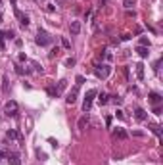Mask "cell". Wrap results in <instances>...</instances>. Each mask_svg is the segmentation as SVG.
I'll return each mask as SVG.
<instances>
[{
    "label": "cell",
    "instance_id": "obj_35",
    "mask_svg": "<svg viewBox=\"0 0 163 165\" xmlns=\"http://www.w3.org/2000/svg\"><path fill=\"white\" fill-rule=\"evenodd\" d=\"M0 23H2V14H0Z\"/></svg>",
    "mask_w": 163,
    "mask_h": 165
},
{
    "label": "cell",
    "instance_id": "obj_32",
    "mask_svg": "<svg viewBox=\"0 0 163 165\" xmlns=\"http://www.w3.org/2000/svg\"><path fill=\"white\" fill-rule=\"evenodd\" d=\"M50 144H52V146H54V148H58V140H54V138H50Z\"/></svg>",
    "mask_w": 163,
    "mask_h": 165
},
{
    "label": "cell",
    "instance_id": "obj_29",
    "mask_svg": "<svg viewBox=\"0 0 163 165\" xmlns=\"http://www.w3.org/2000/svg\"><path fill=\"white\" fill-rule=\"evenodd\" d=\"M154 113H156V115H161V108L156 106V108H154Z\"/></svg>",
    "mask_w": 163,
    "mask_h": 165
},
{
    "label": "cell",
    "instance_id": "obj_31",
    "mask_svg": "<svg viewBox=\"0 0 163 165\" xmlns=\"http://www.w3.org/2000/svg\"><path fill=\"white\" fill-rule=\"evenodd\" d=\"M106 127H111V117H109V115L106 117Z\"/></svg>",
    "mask_w": 163,
    "mask_h": 165
},
{
    "label": "cell",
    "instance_id": "obj_19",
    "mask_svg": "<svg viewBox=\"0 0 163 165\" xmlns=\"http://www.w3.org/2000/svg\"><path fill=\"white\" fill-rule=\"evenodd\" d=\"M134 4H136V0H123V6L127 8V10H130V8H132Z\"/></svg>",
    "mask_w": 163,
    "mask_h": 165
},
{
    "label": "cell",
    "instance_id": "obj_16",
    "mask_svg": "<svg viewBox=\"0 0 163 165\" xmlns=\"http://www.w3.org/2000/svg\"><path fill=\"white\" fill-rule=\"evenodd\" d=\"M136 77H138V81H142V79H144V65H142V63H136Z\"/></svg>",
    "mask_w": 163,
    "mask_h": 165
},
{
    "label": "cell",
    "instance_id": "obj_15",
    "mask_svg": "<svg viewBox=\"0 0 163 165\" xmlns=\"http://www.w3.org/2000/svg\"><path fill=\"white\" fill-rule=\"evenodd\" d=\"M88 125V113H84L83 117L79 119V123H77V127H79V131H84V127Z\"/></svg>",
    "mask_w": 163,
    "mask_h": 165
},
{
    "label": "cell",
    "instance_id": "obj_36",
    "mask_svg": "<svg viewBox=\"0 0 163 165\" xmlns=\"http://www.w3.org/2000/svg\"><path fill=\"white\" fill-rule=\"evenodd\" d=\"M35 2H44V0H35Z\"/></svg>",
    "mask_w": 163,
    "mask_h": 165
},
{
    "label": "cell",
    "instance_id": "obj_4",
    "mask_svg": "<svg viewBox=\"0 0 163 165\" xmlns=\"http://www.w3.org/2000/svg\"><path fill=\"white\" fill-rule=\"evenodd\" d=\"M17 110H19V106H17V102H14V100L6 102V106H4V113H6L8 117H15V115H17Z\"/></svg>",
    "mask_w": 163,
    "mask_h": 165
},
{
    "label": "cell",
    "instance_id": "obj_3",
    "mask_svg": "<svg viewBox=\"0 0 163 165\" xmlns=\"http://www.w3.org/2000/svg\"><path fill=\"white\" fill-rule=\"evenodd\" d=\"M96 94H98V92L94 90V88L87 92V96H84V102H83V111H84V113H88V111H90V108H92V100H94Z\"/></svg>",
    "mask_w": 163,
    "mask_h": 165
},
{
    "label": "cell",
    "instance_id": "obj_7",
    "mask_svg": "<svg viewBox=\"0 0 163 165\" xmlns=\"http://www.w3.org/2000/svg\"><path fill=\"white\" fill-rule=\"evenodd\" d=\"M134 117H136V121H146V119H148V113H146V110H142V108H136V110H134Z\"/></svg>",
    "mask_w": 163,
    "mask_h": 165
},
{
    "label": "cell",
    "instance_id": "obj_8",
    "mask_svg": "<svg viewBox=\"0 0 163 165\" xmlns=\"http://www.w3.org/2000/svg\"><path fill=\"white\" fill-rule=\"evenodd\" d=\"M148 100L154 104V106H159L163 98H161V94H157V92H150V94H148Z\"/></svg>",
    "mask_w": 163,
    "mask_h": 165
},
{
    "label": "cell",
    "instance_id": "obj_24",
    "mask_svg": "<svg viewBox=\"0 0 163 165\" xmlns=\"http://www.w3.org/2000/svg\"><path fill=\"white\" fill-rule=\"evenodd\" d=\"M31 65L35 67V71H36V73H42V67H40V65H39V63H36V62H31Z\"/></svg>",
    "mask_w": 163,
    "mask_h": 165
},
{
    "label": "cell",
    "instance_id": "obj_1",
    "mask_svg": "<svg viewBox=\"0 0 163 165\" xmlns=\"http://www.w3.org/2000/svg\"><path fill=\"white\" fill-rule=\"evenodd\" d=\"M94 73L98 79H108L109 73H111V65H108V63H98L94 67Z\"/></svg>",
    "mask_w": 163,
    "mask_h": 165
},
{
    "label": "cell",
    "instance_id": "obj_38",
    "mask_svg": "<svg viewBox=\"0 0 163 165\" xmlns=\"http://www.w3.org/2000/svg\"><path fill=\"white\" fill-rule=\"evenodd\" d=\"M56 2H63V0H56Z\"/></svg>",
    "mask_w": 163,
    "mask_h": 165
},
{
    "label": "cell",
    "instance_id": "obj_12",
    "mask_svg": "<svg viewBox=\"0 0 163 165\" xmlns=\"http://www.w3.org/2000/svg\"><path fill=\"white\" fill-rule=\"evenodd\" d=\"M113 136H115V138H119V140H125L127 138V131H125V129H121V127H117L115 131H113Z\"/></svg>",
    "mask_w": 163,
    "mask_h": 165
},
{
    "label": "cell",
    "instance_id": "obj_27",
    "mask_svg": "<svg viewBox=\"0 0 163 165\" xmlns=\"http://www.w3.org/2000/svg\"><path fill=\"white\" fill-rule=\"evenodd\" d=\"M75 81H77V86H81V84L84 83V77H83V75H77V79H75Z\"/></svg>",
    "mask_w": 163,
    "mask_h": 165
},
{
    "label": "cell",
    "instance_id": "obj_37",
    "mask_svg": "<svg viewBox=\"0 0 163 165\" xmlns=\"http://www.w3.org/2000/svg\"><path fill=\"white\" fill-rule=\"evenodd\" d=\"M0 8H2V0H0Z\"/></svg>",
    "mask_w": 163,
    "mask_h": 165
},
{
    "label": "cell",
    "instance_id": "obj_30",
    "mask_svg": "<svg viewBox=\"0 0 163 165\" xmlns=\"http://www.w3.org/2000/svg\"><path fill=\"white\" fill-rule=\"evenodd\" d=\"M62 44H63V48H69V46H71V44H69V41H67V39H63V41H62Z\"/></svg>",
    "mask_w": 163,
    "mask_h": 165
},
{
    "label": "cell",
    "instance_id": "obj_11",
    "mask_svg": "<svg viewBox=\"0 0 163 165\" xmlns=\"http://www.w3.org/2000/svg\"><path fill=\"white\" fill-rule=\"evenodd\" d=\"M65 86H67V81H65V79H62V81L58 83V86L54 88V96H60V94L65 90Z\"/></svg>",
    "mask_w": 163,
    "mask_h": 165
},
{
    "label": "cell",
    "instance_id": "obj_21",
    "mask_svg": "<svg viewBox=\"0 0 163 165\" xmlns=\"http://www.w3.org/2000/svg\"><path fill=\"white\" fill-rule=\"evenodd\" d=\"M15 71H17L19 75H29V69H23L21 65H15Z\"/></svg>",
    "mask_w": 163,
    "mask_h": 165
},
{
    "label": "cell",
    "instance_id": "obj_20",
    "mask_svg": "<svg viewBox=\"0 0 163 165\" xmlns=\"http://www.w3.org/2000/svg\"><path fill=\"white\" fill-rule=\"evenodd\" d=\"M140 44H138V46H148L150 48V41H148V37H140V41H138Z\"/></svg>",
    "mask_w": 163,
    "mask_h": 165
},
{
    "label": "cell",
    "instance_id": "obj_9",
    "mask_svg": "<svg viewBox=\"0 0 163 165\" xmlns=\"http://www.w3.org/2000/svg\"><path fill=\"white\" fill-rule=\"evenodd\" d=\"M6 138H10V140H21L23 136H21V132H17L15 129H10V131L6 132Z\"/></svg>",
    "mask_w": 163,
    "mask_h": 165
},
{
    "label": "cell",
    "instance_id": "obj_22",
    "mask_svg": "<svg viewBox=\"0 0 163 165\" xmlns=\"http://www.w3.org/2000/svg\"><path fill=\"white\" fill-rule=\"evenodd\" d=\"M75 63H77V60H75V58H67V60H65V65H67V67H73Z\"/></svg>",
    "mask_w": 163,
    "mask_h": 165
},
{
    "label": "cell",
    "instance_id": "obj_17",
    "mask_svg": "<svg viewBox=\"0 0 163 165\" xmlns=\"http://www.w3.org/2000/svg\"><path fill=\"white\" fill-rule=\"evenodd\" d=\"M109 102V96L106 94V92H102V94H98V104L100 106H106V104Z\"/></svg>",
    "mask_w": 163,
    "mask_h": 165
},
{
    "label": "cell",
    "instance_id": "obj_18",
    "mask_svg": "<svg viewBox=\"0 0 163 165\" xmlns=\"http://www.w3.org/2000/svg\"><path fill=\"white\" fill-rule=\"evenodd\" d=\"M136 52H138V56H140V58H148V56H150L148 46H138V48H136Z\"/></svg>",
    "mask_w": 163,
    "mask_h": 165
},
{
    "label": "cell",
    "instance_id": "obj_23",
    "mask_svg": "<svg viewBox=\"0 0 163 165\" xmlns=\"http://www.w3.org/2000/svg\"><path fill=\"white\" fill-rule=\"evenodd\" d=\"M113 98V104H115V106H121V104H123V98H121V96H111Z\"/></svg>",
    "mask_w": 163,
    "mask_h": 165
},
{
    "label": "cell",
    "instance_id": "obj_28",
    "mask_svg": "<svg viewBox=\"0 0 163 165\" xmlns=\"http://www.w3.org/2000/svg\"><path fill=\"white\" fill-rule=\"evenodd\" d=\"M58 48H52V52H50V58H54V56H58Z\"/></svg>",
    "mask_w": 163,
    "mask_h": 165
},
{
    "label": "cell",
    "instance_id": "obj_25",
    "mask_svg": "<svg viewBox=\"0 0 163 165\" xmlns=\"http://www.w3.org/2000/svg\"><path fill=\"white\" fill-rule=\"evenodd\" d=\"M115 117H117V119H125V111H123V110H117V111H115Z\"/></svg>",
    "mask_w": 163,
    "mask_h": 165
},
{
    "label": "cell",
    "instance_id": "obj_5",
    "mask_svg": "<svg viewBox=\"0 0 163 165\" xmlns=\"http://www.w3.org/2000/svg\"><path fill=\"white\" fill-rule=\"evenodd\" d=\"M77 96H79V86H77V84H75V86L71 88V92H69V94H67V98H65V102H67L69 106H73V104L77 102Z\"/></svg>",
    "mask_w": 163,
    "mask_h": 165
},
{
    "label": "cell",
    "instance_id": "obj_34",
    "mask_svg": "<svg viewBox=\"0 0 163 165\" xmlns=\"http://www.w3.org/2000/svg\"><path fill=\"white\" fill-rule=\"evenodd\" d=\"M4 42V33H0V44Z\"/></svg>",
    "mask_w": 163,
    "mask_h": 165
},
{
    "label": "cell",
    "instance_id": "obj_6",
    "mask_svg": "<svg viewBox=\"0 0 163 165\" xmlns=\"http://www.w3.org/2000/svg\"><path fill=\"white\" fill-rule=\"evenodd\" d=\"M15 15H17V19H19V23H21V25L23 27H27V25H29V15H27V14H23V12L21 10H17V8H15Z\"/></svg>",
    "mask_w": 163,
    "mask_h": 165
},
{
    "label": "cell",
    "instance_id": "obj_10",
    "mask_svg": "<svg viewBox=\"0 0 163 165\" xmlns=\"http://www.w3.org/2000/svg\"><path fill=\"white\" fill-rule=\"evenodd\" d=\"M8 163H10V165H21V158H19V154H8Z\"/></svg>",
    "mask_w": 163,
    "mask_h": 165
},
{
    "label": "cell",
    "instance_id": "obj_14",
    "mask_svg": "<svg viewBox=\"0 0 163 165\" xmlns=\"http://www.w3.org/2000/svg\"><path fill=\"white\" fill-rule=\"evenodd\" d=\"M69 31H71V35H79L81 33V21H71Z\"/></svg>",
    "mask_w": 163,
    "mask_h": 165
},
{
    "label": "cell",
    "instance_id": "obj_33",
    "mask_svg": "<svg viewBox=\"0 0 163 165\" xmlns=\"http://www.w3.org/2000/svg\"><path fill=\"white\" fill-rule=\"evenodd\" d=\"M2 158H8V154H6V152H2V150H0V159H2Z\"/></svg>",
    "mask_w": 163,
    "mask_h": 165
},
{
    "label": "cell",
    "instance_id": "obj_26",
    "mask_svg": "<svg viewBox=\"0 0 163 165\" xmlns=\"http://www.w3.org/2000/svg\"><path fill=\"white\" fill-rule=\"evenodd\" d=\"M4 37H6V39H10V41H12V39L15 37V33H14V31H6V33H4Z\"/></svg>",
    "mask_w": 163,
    "mask_h": 165
},
{
    "label": "cell",
    "instance_id": "obj_2",
    "mask_svg": "<svg viewBox=\"0 0 163 165\" xmlns=\"http://www.w3.org/2000/svg\"><path fill=\"white\" fill-rule=\"evenodd\" d=\"M35 41H36V44H40V46H48V44L52 42V37H50V35H48L44 29H39V33H36V39H35Z\"/></svg>",
    "mask_w": 163,
    "mask_h": 165
},
{
    "label": "cell",
    "instance_id": "obj_13",
    "mask_svg": "<svg viewBox=\"0 0 163 165\" xmlns=\"http://www.w3.org/2000/svg\"><path fill=\"white\" fill-rule=\"evenodd\" d=\"M148 129L157 136V138H161V127H159L157 123H148Z\"/></svg>",
    "mask_w": 163,
    "mask_h": 165
}]
</instances>
